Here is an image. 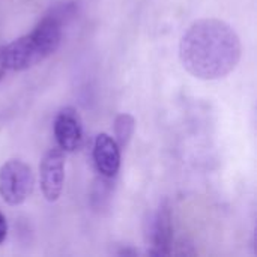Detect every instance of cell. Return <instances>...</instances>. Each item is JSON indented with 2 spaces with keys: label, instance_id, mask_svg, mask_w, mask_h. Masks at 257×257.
<instances>
[{
  "label": "cell",
  "instance_id": "cell-4",
  "mask_svg": "<svg viewBox=\"0 0 257 257\" xmlns=\"http://www.w3.org/2000/svg\"><path fill=\"white\" fill-rule=\"evenodd\" d=\"M175 226L173 211L170 202L164 199L155 211L148 230V254L155 257H166L173 254Z\"/></svg>",
  "mask_w": 257,
  "mask_h": 257
},
{
  "label": "cell",
  "instance_id": "cell-3",
  "mask_svg": "<svg viewBox=\"0 0 257 257\" xmlns=\"http://www.w3.org/2000/svg\"><path fill=\"white\" fill-rule=\"evenodd\" d=\"M35 176L23 160H8L0 166V197L9 206L23 205L32 194Z\"/></svg>",
  "mask_w": 257,
  "mask_h": 257
},
{
  "label": "cell",
  "instance_id": "cell-7",
  "mask_svg": "<svg viewBox=\"0 0 257 257\" xmlns=\"http://www.w3.org/2000/svg\"><path fill=\"white\" fill-rule=\"evenodd\" d=\"M120 148L116 140L107 134L101 133L95 137L92 158L96 172L104 179H113L120 169Z\"/></svg>",
  "mask_w": 257,
  "mask_h": 257
},
{
  "label": "cell",
  "instance_id": "cell-2",
  "mask_svg": "<svg viewBox=\"0 0 257 257\" xmlns=\"http://www.w3.org/2000/svg\"><path fill=\"white\" fill-rule=\"evenodd\" d=\"M65 26L48 9L29 33L14 39L8 45H2L6 69L14 72L27 71L53 56L62 44Z\"/></svg>",
  "mask_w": 257,
  "mask_h": 257
},
{
  "label": "cell",
  "instance_id": "cell-6",
  "mask_svg": "<svg viewBox=\"0 0 257 257\" xmlns=\"http://www.w3.org/2000/svg\"><path fill=\"white\" fill-rule=\"evenodd\" d=\"M57 148L63 152H75L83 143V120L78 110L72 105L62 107L53 122Z\"/></svg>",
  "mask_w": 257,
  "mask_h": 257
},
{
  "label": "cell",
  "instance_id": "cell-9",
  "mask_svg": "<svg viewBox=\"0 0 257 257\" xmlns=\"http://www.w3.org/2000/svg\"><path fill=\"white\" fill-rule=\"evenodd\" d=\"M6 236H8V220L3 215V212L0 211V245L5 242Z\"/></svg>",
  "mask_w": 257,
  "mask_h": 257
},
{
  "label": "cell",
  "instance_id": "cell-10",
  "mask_svg": "<svg viewBox=\"0 0 257 257\" xmlns=\"http://www.w3.org/2000/svg\"><path fill=\"white\" fill-rule=\"evenodd\" d=\"M6 66H5V62H3V56H2V45H0V81L3 80L5 74H6Z\"/></svg>",
  "mask_w": 257,
  "mask_h": 257
},
{
  "label": "cell",
  "instance_id": "cell-1",
  "mask_svg": "<svg viewBox=\"0 0 257 257\" xmlns=\"http://www.w3.org/2000/svg\"><path fill=\"white\" fill-rule=\"evenodd\" d=\"M242 56L236 30L223 20L202 18L194 21L179 41V59L193 77L215 81L235 71Z\"/></svg>",
  "mask_w": 257,
  "mask_h": 257
},
{
  "label": "cell",
  "instance_id": "cell-8",
  "mask_svg": "<svg viewBox=\"0 0 257 257\" xmlns=\"http://www.w3.org/2000/svg\"><path fill=\"white\" fill-rule=\"evenodd\" d=\"M113 131H114V140L116 143L119 145L120 149H125L134 133H136V117L130 113H119L116 117H114V122H113Z\"/></svg>",
  "mask_w": 257,
  "mask_h": 257
},
{
  "label": "cell",
  "instance_id": "cell-5",
  "mask_svg": "<svg viewBox=\"0 0 257 257\" xmlns=\"http://www.w3.org/2000/svg\"><path fill=\"white\" fill-rule=\"evenodd\" d=\"M39 185L47 202L60 199L65 187V152L60 148L48 149L39 164Z\"/></svg>",
  "mask_w": 257,
  "mask_h": 257
},
{
  "label": "cell",
  "instance_id": "cell-11",
  "mask_svg": "<svg viewBox=\"0 0 257 257\" xmlns=\"http://www.w3.org/2000/svg\"><path fill=\"white\" fill-rule=\"evenodd\" d=\"M117 254H119V256H136V254H139V253H137L136 250H131V248H130V250H125V248H123V250L119 251Z\"/></svg>",
  "mask_w": 257,
  "mask_h": 257
}]
</instances>
